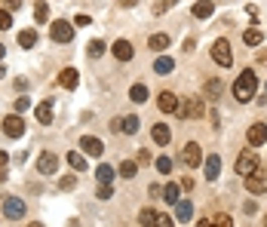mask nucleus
Listing matches in <instances>:
<instances>
[{"label":"nucleus","instance_id":"nucleus-37","mask_svg":"<svg viewBox=\"0 0 267 227\" xmlns=\"http://www.w3.org/2000/svg\"><path fill=\"white\" fill-rule=\"evenodd\" d=\"M95 197H98V200H111V197H114V191H111V184H101L98 191H95Z\"/></svg>","mask_w":267,"mask_h":227},{"label":"nucleus","instance_id":"nucleus-24","mask_svg":"<svg viewBox=\"0 0 267 227\" xmlns=\"http://www.w3.org/2000/svg\"><path fill=\"white\" fill-rule=\"evenodd\" d=\"M172 40H169V34H154V37H150V40H147V46L150 49H166Z\"/></svg>","mask_w":267,"mask_h":227},{"label":"nucleus","instance_id":"nucleus-28","mask_svg":"<svg viewBox=\"0 0 267 227\" xmlns=\"http://www.w3.org/2000/svg\"><path fill=\"white\" fill-rule=\"evenodd\" d=\"M37 120H40V123H52V104L49 101H43L40 107H37Z\"/></svg>","mask_w":267,"mask_h":227},{"label":"nucleus","instance_id":"nucleus-48","mask_svg":"<svg viewBox=\"0 0 267 227\" xmlns=\"http://www.w3.org/2000/svg\"><path fill=\"white\" fill-rule=\"evenodd\" d=\"M163 4H166V10H169V7H175V4H178V0H163Z\"/></svg>","mask_w":267,"mask_h":227},{"label":"nucleus","instance_id":"nucleus-42","mask_svg":"<svg viewBox=\"0 0 267 227\" xmlns=\"http://www.w3.org/2000/svg\"><path fill=\"white\" fill-rule=\"evenodd\" d=\"M138 163H150V150H138Z\"/></svg>","mask_w":267,"mask_h":227},{"label":"nucleus","instance_id":"nucleus-19","mask_svg":"<svg viewBox=\"0 0 267 227\" xmlns=\"http://www.w3.org/2000/svg\"><path fill=\"white\" fill-rule=\"evenodd\" d=\"M190 215H194L190 200H178V203H175V218H178V221H190Z\"/></svg>","mask_w":267,"mask_h":227},{"label":"nucleus","instance_id":"nucleus-8","mask_svg":"<svg viewBox=\"0 0 267 227\" xmlns=\"http://www.w3.org/2000/svg\"><path fill=\"white\" fill-rule=\"evenodd\" d=\"M255 169H258V157L252 154V150H243V154L237 157V172L246 178V175H252Z\"/></svg>","mask_w":267,"mask_h":227},{"label":"nucleus","instance_id":"nucleus-41","mask_svg":"<svg viewBox=\"0 0 267 227\" xmlns=\"http://www.w3.org/2000/svg\"><path fill=\"white\" fill-rule=\"evenodd\" d=\"M197 227H218V224H215V218H200Z\"/></svg>","mask_w":267,"mask_h":227},{"label":"nucleus","instance_id":"nucleus-44","mask_svg":"<svg viewBox=\"0 0 267 227\" xmlns=\"http://www.w3.org/2000/svg\"><path fill=\"white\" fill-rule=\"evenodd\" d=\"M19 7H22V0H7V10H10V13L19 10Z\"/></svg>","mask_w":267,"mask_h":227},{"label":"nucleus","instance_id":"nucleus-16","mask_svg":"<svg viewBox=\"0 0 267 227\" xmlns=\"http://www.w3.org/2000/svg\"><path fill=\"white\" fill-rule=\"evenodd\" d=\"M190 13H194V19H209L215 13V7H212V0H200V4L190 7Z\"/></svg>","mask_w":267,"mask_h":227},{"label":"nucleus","instance_id":"nucleus-12","mask_svg":"<svg viewBox=\"0 0 267 227\" xmlns=\"http://www.w3.org/2000/svg\"><path fill=\"white\" fill-rule=\"evenodd\" d=\"M77 83H80L77 68H65V71L59 74V86H65V89H77Z\"/></svg>","mask_w":267,"mask_h":227},{"label":"nucleus","instance_id":"nucleus-46","mask_svg":"<svg viewBox=\"0 0 267 227\" xmlns=\"http://www.w3.org/2000/svg\"><path fill=\"white\" fill-rule=\"evenodd\" d=\"M4 55H7V46H4V43H0V62H4Z\"/></svg>","mask_w":267,"mask_h":227},{"label":"nucleus","instance_id":"nucleus-45","mask_svg":"<svg viewBox=\"0 0 267 227\" xmlns=\"http://www.w3.org/2000/svg\"><path fill=\"white\" fill-rule=\"evenodd\" d=\"M7 160H10V157H7V150H0V169L7 166Z\"/></svg>","mask_w":267,"mask_h":227},{"label":"nucleus","instance_id":"nucleus-34","mask_svg":"<svg viewBox=\"0 0 267 227\" xmlns=\"http://www.w3.org/2000/svg\"><path fill=\"white\" fill-rule=\"evenodd\" d=\"M59 187H62V191H74V187H77V175H65L59 181Z\"/></svg>","mask_w":267,"mask_h":227},{"label":"nucleus","instance_id":"nucleus-21","mask_svg":"<svg viewBox=\"0 0 267 227\" xmlns=\"http://www.w3.org/2000/svg\"><path fill=\"white\" fill-rule=\"evenodd\" d=\"M154 141H157V144H169V141H172V129H169L166 123H157V126H154Z\"/></svg>","mask_w":267,"mask_h":227},{"label":"nucleus","instance_id":"nucleus-25","mask_svg":"<svg viewBox=\"0 0 267 227\" xmlns=\"http://www.w3.org/2000/svg\"><path fill=\"white\" fill-rule=\"evenodd\" d=\"M243 40H246L249 46H261V40H264V34H261L258 28H249V31L243 34Z\"/></svg>","mask_w":267,"mask_h":227},{"label":"nucleus","instance_id":"nucleus-3","mask_svg":"<svg viewBox=\"0 0 267 227\" xmlns=\"http://www.w3.org/2000/svg\"><path fill=\"white\" fill-rule=\"evenodd\" d=\"M49 37H52L56 43H71L74 40V25L65 22V19H59V22L49 25Z\"/></svg>","mask_w":267,"mask_h":227},{"label":"nucleus","instance_id":"nucleus-43","mask_svg":"<svg viewBox=\"0 0 267 227\" xmlns=\"http://www.w3.org/2000/svg\"><path fill=\"white\" fill-rule=\"evenodd\" d=\"M181 191H194V178H184L181 181Z\"/></svg>","mask_w":267,"mask_h":227},{"label":"nucleus","instance_id":"nucleus-39","mask_svg":"<svg viewBox=\"0 0 267 227\" xmlns=\"http://www.w3.org/2000/svg\"><path fill=\"white\" fill-rule=\"evenodd\" d=\"M157 169H160V172H169V169H172V160H169V157H160V160H157Z\"/></svg>","mask_w":267,"mask_h":227},{"label":"nucleus","instance_id":"nucleus-35","mask_svg":"<svg viewBox=\"0 0 267 227\" xmlns=\"http://www.w3.org/2000/svg\"><path fill=\"white\" fill-rule=\"evenodd\" d=\"M7 28H13V16L10 10H0V31H7Z\"/></svg>","mask_w":267,"mask_h":227},{"label":"nucleus","instance_id":"nucleus-27","mask_svg":"<svg viewBox=\"0 0 267 227\" xmlns=\"http://www.w3.org/2000/svg\"><path fill=\"white\" fill-rule=\"evenodd\" d=\"M129 98H132L135 104H141V101H147V86H141V83H135V86L129 89Z\"/></svg>","mask_w":267,"mask_h":227},{"label":"nucleus","instance_id":"nucleus-33","mask_svg":"<svg viewBox=\"0 0 267 227\" xmlns=\"http://www.w3.org/2000/svg\"><path fill=\"white\" fill-rule=\"evenodd\" d=\"M46 16H49V7H46V4H37V7H34V19L40 22V25L46 22Z\"/></svg>","mask_w":267,"mask_h":227},{"label":"nucleus","instance_id":"nucleus-23","mask_svg":"<svg viewBox=\"0 0 267 227\" xmlns=\"http://www.w3.org/2000/svg\"><path fill=\"white\" fill-rule=\"evenodd\" d=\"M34 43H37V31H31V28L28 31H19V46L22 49H31Z\"/></svg>","mask_w":267,"mask_h":227},{"label":"nucleus","instance_id":"nucleus-30","mask_svg":"<svg viewBox=\"0 0 267 227\" xmlns=\"http://www.w3.org/2000/svg\"><path fill=\"white\" fill-rule=\"evenodd\" d=\"M95 178H98L101 184H111V178H114V169H111L108 163H101V166L95 169Z\"/></svg>","mask_w":267,"mask_h":227},{"label":"nucleus","instance_id":"nucleus-2","mask_svg":"<svg viewBox=\"0 0 267 227\" xmlns=\"http://www.w3.org/2000/svg\"><path fill=\"white\" fill-rule=\"evenodd\" d=\"M212 59H215V65H221V68H231V65H234V52H231V43H227L224 37L212 43Z\"/></svg>","mask_w":267,"mask_h":227},{"label":"nucleus","instance_id":"nucleus-47","mask_svg":"<svg viewBox=\"0 0 267 227\" xmlns=\"http://www.w3.org/2000/svg\"><path fill=\"white\" fill-rule=\"evenodd\" d=\"M138 4V0H123V7H135Z\"/></svg>","mask_w":267,"mask_h":227},{"label":"nucleus","instance_id":"nucleus-5","mask_svg":"<svg viewBox=\"0 0 267 227\" xmlns=\"http://www.w3.org/2000/svg\"><path fill=\"white\" fill-rule=\"evenodd\" d=\"M4 132H7V138H22L25 135L22 114H10V117H4Z\"/></svg>","mask_w":267,"mask_h":227},{"label":"nucleus","instance_id":"nucleus-38","mask_svg":"<svg viewBox=\"0 0 267 227\" xmlns=\"http://www.w3.org/2000/svg\"><path fill=\"white\" fill-rule=\"evenodd\" d=\"M28 107H31V98H25V95H22V98H16V114H25Z\"/></svg>","mask_w":267,"mask_h":227},{"label":"nucleus","instance_id":"nucleus-22","mask_svg":"<svg viewBox=\"0 0 267 227\" xmlns=\"http://www.w3.org/2000/svg\"><path fill=\"white\" fill-rule=\"evenodd\" d=\"M68 166H71L74 172H83V169H86V157L77 154V150H71V154H68Z\"/></svg>","mask_w":267,"mask_h":227},{"label":"nucleus","instance_id":"nucleus-6","mask_svg":"<svg viewBox=\"0 0 267 227\" xmlns=\"http://www.w3.org/2000/svg\"><path fill=\"white\" fill-rule=\"evenodd\" d=\"M111 129H114V132H126V135H135V132H138V117H135V114H126V117H117V120L111 123Z\"/></svg>","mask_w":267,"mask_h":227},{"label":"nucleus","instance_id":"nucleus-32","mask_svg":"<svg viewBox=\"0 0 267 227\" xmlns=\"http://www.w3.org/2000/svg\"><path fill=\"white\" fill-rule=\"evenodd\" d=\"M150 227H172V218H169V215H163V212H157V215H154V221H150Z\"/></svg>","mask_w":267,"mask_h":227},{"label":"nucleus","instance_id":"nucleus-20","mask_svg":"<svg viewBox=\"0 0 267 227\" xmlns=\"http://www.w3.org/2000/svg\"><path fill=\"white\" fill-rule=\"evenodd\" d=\"M154 71L160 74V77H166V74H172V71H175V62H172L169 55H160V59L154 62Z\"/></svg>","mask_w":267,"mask_h":227},{"label":"nucleus","instance_id":"nucleus-14","mask_svg":"<svg viewBox=\"0 0 267 227\" xmlns=\"http://www.w3.org/2000/svg\"><path fill=\"white\" fill-rule=\"evenodd\" d=\"M181 114H184V117H203V114H206L203 98H187V107H184Z\"/></svg>","mask_w":267,"mask_h":227},{"label":"nucleus","instance_id":"nucleus-1","mask_svg":"<svg viewBox=\"0 0 267 227\" xmlns=\"http://www.w3.org/2000/svg\"><path fill=\"white\" fill-rule=\"evenodd\" d=\"M255 89H258V77H255V71H243L240 77H237V83H234V98L237 101H252L255 98Z\"/></svg>","mask_w":267,"mask_h":227},{"label":"nucleus","instance_id":"nucleus-15","mask_svg":"<svg viewBox=\"0 0 267 227\" xmlns=\"http://www.w3.org/2000/svg\"><path fill=\"white\" fill-rule=\"evenodd\" d=\"M264 141H267V126H264V123H255V126L249 129V144L258 147V144H264Z\"/></svg>","mask_w":267,"mask_h":227},{"label":"nucleus","instance_id":"nucleus-18","mask_svg":"<svg viewBox=\"0 0 267 227\" xmlns=\"http://www.w3.org/2000/svg\"><path fill=\"white\" fill-rule=\"evenodd\" d=\"M218 175H221V157H218V154H212V157L206 160V178H209V181H215Z\"/></svg>","mask_w":267,"mask_h":227},{"label":"nucleus","instance_id":"nucleus-29","mask_svg":"<svg viewBox=\"0 0 267 227\" xmlns=\"http://www.w3.org/2000/svg\"><path fill=\"white\" fill-rule=\"evenodd\" d=\"M221 92H224V83L221 80H209L206 83V95L209 98H221Z\"/></svg>","mask_w":267,"mask_h":227},{"label":"nucleus","instance_id":"nucleus-40","mask_svg":"<svg viewBox=\"0 0 267 227\" xmlns=\"http://www.w3.org/2000/svg\"><path fill=\"white\" fill-rule=\"evenodd\" d=\"M215 224H218V227H234L231 215H218V218H215Z\"/></svg>","mask_w":267,"mask_h":227},{"label":"nucleus","instance_id":"nucleus-17","mask_svg":"<svg viewBox=\"0 0 267 227\" xmlns=\"http://www.w3.org/2000/svg\"><path fill=\"white\" fill-rule=\"evenodd\" d=\"M157 104H160V110H163V114H172V110H178V98H175L172 92H160Z\"/></svg>","mask_w":267,"mask_h":227},{"label":"nucleus","instance_id":"nucleus-13","mask_svg":"<svg viewBox=\"0 0 267 227\" xmlns=\"http://www.w3.org/2000/svg\"><path fill=\"white\" fill-rule=\"evenodd\" d=\"M114 55H117V62H132L135 49H132L129 40H117V43H114Z\"/></svg>","mask_w":267,"mask_h":227},{"label":"nucleus","instance_id":"nucleus-10","mask_svg":"<svg viewBox=\"0 0 267 227\" xmlns=\"http://www.w3.org/2000/svg\"><path fill=\"white\" fill-rule=\"evenodd\" d=\"M80 147H83L86 157H101V154H104L101 138H92V135H83V138H80Z\"/></svg>","mask_w":267,"mask_h":227},{"label":"nucleus","instance_id":"nucleus-49","mask_svg":"<svg viewBox=\"0 0 267 227\" xmlns=\"http://www.w3.org/2000/svg\"><path fill=\"white\" fill-rule=\"evenodd\" d=\"M25 227H43V224H40V221H31V224H25Z\"/></svg>","mask_w":267,"mask_h":227},{"label":"nucleus","instance_id":"nucleus-7","mask_svg":"<svg viewBox=\"0 0 267 227\" xmlns=\"http://www.w3.org/2000/svg\"><path fill=\"white\" fill-rule=\"evenodd\" d=\"M181 160H184L190 169H197V166L203 163V150H200V144H197V141H187V144H184V154H181Z\"/></svg>","mask_w":267,"mask_h":227},{"label":"nucleus","instance_id":"nucleus-36","mask_svg":"<svg viewBox=\"0 0 267 227\" xmlns=\"http://www.w3.org/2000/svg\"><path fill=\"white\" fill-rule=\"evenodd\" d=\"M101 52H104V43H101V40H92V43H89V55H92V59H98Z\"/></svg>","mask_w":267,"mask_h":227},{"label":"nucleus","instance_id":"nucleus-4","mask_svg":"<svg viewBox=\"0 0 267 227\" xmlns=\"http://www.w3.org/2000/svg\"><path fill=\"white\" fill-rule=\"evenodd\" d=\"M246 191L249 194H267V172L258 166L252 175H246Z\"/></svg>","mask_w":267,"mask_h":227},{"label":"nucleus","instance_id":"nucleus-50","mask_svg":"<svg viewBox=\"0 0 267 227\" xmlns=\"http://www.w3.org/2000/svg\"><path fill=\"white\" fill-rule=\"evenodd\" d=\"M264 227H267V215H264Z\"/></svg>","mask_w":267,"mask_h":227},{"label":"nucleus","instance_id":"nucleus-31","mask_svg":"<svg viewBox=\"0 0 267 227\" xmlns=\"http://www.w3.org/2000/svg\"><path fill=\"white\" fill-rule=\"evenodd\" d=\"M135 172H138V166H135L132 160H123V163H120V175H123V178H135Z\"/></svg>","mask_w":267,"mask_h":227},{"label":"nucleus","instance_id":"nucleus-26","mask_svg":"<svg viewBox=\"0 0 267 227\" xmlns=\"http://www.w3.org/2000/svg\"><path fill=\"white\" fill-rule=\"evenodd\" d=\"M163 194H166L163 200H169V203H178V200H181V197H178V194H181V184H175V181H172V184H166V187H163Z\"/></svg>","mask_w":267,"mask_h":227},{"label":"nucleus","instance_id":"nucleus-11","mask_svg":"<svg viewBox=\"0 0 267 227\" xmlns=\"http://www.w3.org/2000/svg\"><path fill=\"white\" fill-rule=\"evenodd\" d=\"M59 169V157L56 154H40V157H37V172H40V175H52Z\"/></svg>","mask_w":267,"mask_h":227},{"label":"nucleus","instance_id":"nucleus-9","mask_svg":"<svg viewBox=\"0 0 267 227\" xmlns=\"http://www.w3.org/2000/svg\"><path fill=\"white\" fill-rule=\"evenodd\" d=\"M4 215L13 218V221L25 218V200H22V197H7V203H4Z\"/></svg>","mask_w":267,"mask_h":227}]
</instances>
